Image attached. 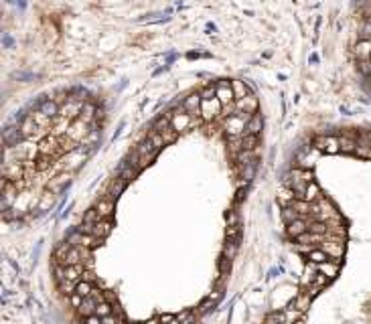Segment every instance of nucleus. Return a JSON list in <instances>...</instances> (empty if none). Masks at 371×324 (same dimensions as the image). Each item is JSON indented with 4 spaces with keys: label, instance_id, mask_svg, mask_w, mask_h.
Here are the masks:
<instances>
[{
    "label": "nucleus",
    "instance_id": "1",
    "mask_svg": "<svg viewBox=\"0 0 371 324\" xmlns=\"http://www.w3.org/2000/svg\"><path fill=\"white\" fill-rule=\"evenodd\" d=\"M134 152H136V156H138V164H140V168H144V166H148L150 162L156 158V154L161 152V148L156 146L150 138H144V140L136 146V150H134Z\"/></svg>",
    "mask_w": 371,
    "mask_h": 324
},
{
    "label": "nucleus",
    "instance_id": "2",
    "mask_svg": "<svg viewBox=\"0 0 371 324\" xmlns=\"http://www.w3.org/2000/svg\"><path fill=\"white\" fill-rule=\"evenodd\" d=\"M252 115L245 113V112H238L227 118L226 122V130H227V136L229 138H235V136H245V128H247V120Z\"/></svg>",
    "mask_w": 371,
    "mask_h": 324
},
{
    "label": "nucleus",
    "instance_id": "3",
    "mask_svg": "<svg viewBox=\"0 0 371 324\" xmlns=\"http://www.w3.org/2000/svg\"><path fill=\"white\" fill-rule=\"evenodd\" d=\"M197 115H191L187 112H173V128L181 134V132H187L191 130L193 126H197Z\"/></svg>",
    "mask_w": 371,
    "mask_h": 324
},
{
    "label": "nucleus",
    "instance_id": "4",
    "mask_svg": "<svg viewBox=\"0 0 371 324\" xmlns=\"http://www.w3.org/2000/svg\"><path fill=\"white\" fill-rule=\"evenodd\" d=\"M221 108H223V103L217 97L203 99L201 101V118H203L205 122H211L213 118H217V115L221 113Z\"/></svg>",
    "mask_w": 371,
    "mask_h": 324
},
{
    "label": "nucleus",
    "instance_id": "5",
    "mask_svg": "<svg viewBox=\"0 0 371 324\" xmlns=\"http://www.w3.org/2000/svg\"><path fill=\"white\" fill-rule=\"evenodd\" d=\"M314 146H317L319 150H323V152H327V154L341 152L339 138H335V136H319L317 140H314Z\"/></svg>",
    "mask_w": 371,
    "mask_h": 324
},
{
    "label": "nucleus",
    "instance_id": "6",
    "mask_svg": "<svg viewBox=\"0 0 371 324\" xmlns=\"http://www.w3.org/2000/svg\"><path fill=\"white\" fill-rule=\"evenodd\" d=\"M87 128H89V124H85L83 120L77 118V120L69 126V128H67V136H69L73 142H83V138L89 134Z\"/></svg>",
    "mask_w": 371,
    "mask_h": 324
},
{
    "label": "nucleus",
    "instance_id": "7",
    "mask_svg": "<svg viewBox=\"0 0 371 324\" xmlns=\"http://www.w3.org/2000/svg\"><path fill=\"white\" fill-rule=\"evenodd\" d=\"M321 249L327 251L331 259H339V258H343V253H345V243H343V239H333V241L323 243Z\"/></svg>",
    "mask_w": 371,
    "mask_h": 324
},
{
    "label": "nucleus",
    "instance_id": "8",
    "mask_svg": "<svg viewBox=\"0 0 371 324\" xmlns=\"http://www.w3.org/2000/svg\"><path fill=\"white\" fill-rule=\"evenodd\" d=\"M2 175L6 180H18L22 177V166L18 164V160H4V166H2Z\"/></svg>",
    "mask_w": 371,
    "mask_h": 324
},
{
    "label": "nucleus",
    "instance_id": "9",
    "mask_svg": "<svg viewBox=\"0 0 371 324\" xmlns=\"http://www.w3.org/2000/svg\"><path fill=\"white\" fill-rule=\"evenodd\" d=\"M201 101H203L201 94H191L183 99V108L191 115H201Z\"/></svg>",
    "mask_w": 371,
    "mask_h": 324
},
{
    "label": "nucleus",
    "instance_id": "10",
    "mask_svg": "<svg viewBox=\"0 0 371 324\" xmlns=\"http://www.w3.org/2000/svg\"><path fill=\"white\" fill-rule=\"evenodd\" d=\"M215 87H217V99L223 103V106H231V101L235 99L231 83H227V81H221V83H217Z\"/></svg>",
    "mask_w": 371,
    "mask_h": 324
},
{
    "label": "nucleus",
    "instance_id": "11",
    "mask_svg": "<svg viewBox=\"0 0 371 324\" xmlns=\"http://www.w3.org/2000/svg\"><path fill=\"white\" fill-rule=\"evenodd\" d=\"M258 106H260V101H258L256 96H245L242 99H238V103H235V108H238V112H245V113H256L258 112Z\"/></svg>",
    "mask_w": 371,
    "mask_h": 324
},
{
    "label": "nucleus",
    "instance_id": "12",
    "mask_svg": "<svg viewBox=\"0 0 371 324\" xmlns=\"http://www.w3.org/2000/svg\"><path fill=\"white\" fill-rule=\"evenodd\" d=\"M81 110H83V103L81 101H75V99H69L63 106V110H61V118H80V113H81Z\"/></svg>",
    "mask_w": 371,
    "mask_h": 324
},
{
    "label": "nucleus",
    "instance_id": "13",
    "mask_svg": "<svg viewBox=\"0 0 371 324\" xmlns=\"http://www.w3.org/2000/svg\"><path fill=\"white\" fill-rule=\"evenodd\" d=\"M264 128V118H262V113H252V118L247 120V128H245V134H252V136H260Z\"/></svg>",
    "mask_w": 371,
    "mask_h": 324
},
{
    "label": "nucleus",
    "instance_id": "14",
    "mask_svg": "<svg viewBox=\"0 0 371 324\" xmlns=\"http://www.w3.org/2000/svg\"><path fill=\"white\" fill-rule=\"evenodd\" d=\"M308 231V223L305 221V219H296V221H292V223H288V235L290 237H294V239H298L300 235H305Z\"/></svg>",
    "mask_w": 371,
    "mask_h": 324
},
{
    "label": "nucleus",
    "instance_id": "15",
    "mask_svg": "<svg viewBox=\"0 0 371 324\" xmlns=\"http://www.w3.org/2000/svg\"><path fill=\"white\" fill-rule=\"evenodd\" d=\"M83 160H85L83 148H80V150H73V152L67 154V156H65V160H63V164H65V168H77V166H80Z\"/></svg>",
    "mask_w": 371,
    "mask_h": 324
},
{
    "label": "nucleus",
    "instance_id": "16",
    "mask_svg": "<svg viewBox=\"0 0 371 324\" xmlns=\"http://www.w3.org/2000/svg\"><path fill=\"white\" fill-rule=\"evenodd\" d=\"M37 130H39V124L35 122V118H32V113L27 115V118H22V122H20V132H22V136L31 138L32 134H37Z\"/></svg>",
    "mask_w": 371,
    "mask_h": 324
},
{
    "label": "nucleus",
    "instance_id": "17",
    "mask_svg": "<svg viewBox=\"0 0 371 324\" xmlns=\"http://www.w3.org/2000/svg\"><path fill=\"white\" fill-rule=\"evenodd\" d=\"M83 275V265H65L63 270V280H69V282H81L80 277ZM61 282V280H59Z\"/></svg>",
    "mask_w": 371,
    "mask_h": 324
},
{
    "label": "nucleus",
    "instance_id": "18",
    "mask_svg": "<svg viewBox=\"0 0 371 324\" xmlns=\"http://www.w3.org/2000/svg\"><path fill=\"white\" fill-rule=\"evenodd\" d=\"M96 209L99 211L102 219H108L112 213H114V209H116V203H114V199H110V196H104V199L96 205Z\"/></svg>",
    "mask_w": 371,
    "mask_h": 324
},
{
    "label": "nucleus",
    "instance_id": "19",
    "mask_svg": "<svg viewBox=\"0 0 371 324\" xmlns=\"http://www.w3.org/2000/svg\"><path fill=\"white\" fill-rule=\"evenodd\" d=\"M327 284H329V277L324 275V274H321V272H319L317 275H314L312 284L306 288V290H308V294H310V296H317V294H319V292H321V290H323V288L327 286Z\"/></svg>",
    "mask_w": 371,
    "mask_h": 324
},
{
    "label": "nucleus",
    "instance_id": "20",
    "mask_svg": "<svg viewBox=\"0 0 371 324\" xmlns=\"http://www.w3.org/2000/svg\"><path fill=\"white\" fill-rule=\"evenodd\" d=\"M317 270L327 275L329 280H333V277H337V274H339V261H331L329 259V261H324V263H319Z\"/></svg>",
    "mask_w": 371,
    "mask_h": 324
},
{
    "label": "nucleus",
    "instance_id": "21",
    "mask_svg": "<svg viewBox=\"0 0 371 324\" xmlns=\"http://www.w3.org/2000/svg\"><path fill=\"white\" fill-rule=\"evenodd\" d=\"M20 128H6L4 130V134H2V138H4V144L6 146H16L20 140H22V138H25V136H22V132H18Z\"/></svg>",
    "mask_w": 371,
    "mask_h": 324
},
{
    "label": "nucleus",
    "instance_id": "22",
    "mask_svg": "<svg viewBox=\"0 0 371 324\" xmlns=\"http://www.w3.org/2000/svg\"><path fill=\"white\" fill-rule=\"evenodd\" d=\"M96 308H97V302H96L92 296H87V298H83V304L77 308V312H80L81 316L87 318V316H94V314H96Z\"/></svg>",
    "mask_w": 371,
    "mask_h": 324
},
{
    "label": "nucleus",
    "instance_id": "23",
    "mask_svg": "<svg viewBox=\"0 0 371 324\" xmlns=\"http://www.w3.org/2000/svg\"><path fill=\"white\" fill-rule=\"evenodd\" d=\"M321 199V189H319V184L317 182H308V187L305 191V196H302V201H306V203H317Z\"/></svg>",
    "mask_w": 371,
    "mask_h": 324
},
{
    "label": "nucleus",
    "instance_id": "24",
    "mask_svg": "<svg viewBox=\"0 0 371 324\" xmlns=\"http://www.w3.org/2000/svg\"><path fill=\"white\" fill-rule=\"evenodd\" d=\"M319 274V270H317V263H310V265H306V270H305V274H302V277H300V286L302 288H308L310 284H312V280H314V275Z\"/></svg>",
    "mask_w": 371,
    "mask_h": 324
},
{
    "label": "nucleus",
    "instance_id": "25",
    "mask_svg": "<svg viewBox=\"0 0 371 324\" xmlns=\"http://www.w3.org/2000/svg\"><path fill=\"white\" fill-rule=\"evenodd\" d=\"M310 294L308 292H302V294H298L296 298H294V302L290 304V308H296V310H300V312H305L308 306H310Z\"/></svg>",
    "mask_w": 371,
    "mask_h": 324
},
{
    "label": "nucleus",
    "instance_id": "26",
    "mask_svg": "<svg viewBox=\"0 0 371 324\" xmlns=\"http://www.w3.org/2000/svg\"><path fill=\"white\" fill-rule=\"evenodd\" d=\"M71 247H73V245H71L69 241H63V243H59V245H57V249H55L53 256H55V259L59 261V265H63V261H65V258H67V253L71 251Z\"/></svg>",
    "mask_w": 371,
    "mask_h": 324
},
{
    "label": "nucleus",
    "instance_id": "27",
    "mask_svg": "<svg viewBox=\"0 0 371 324\" xmlns=\"http://www.w3.org/2000/svg\"><path fill=\"white\" fill-rule=\"evenodd\" d=\"M329 229L331 227H329L327 221H317V219H314V221L308 223V231H310V233H317V235H327Z\"/></svg>",
    "mask_w": 371,
    "mask_h": 324
},
{
    "label": "nucleus",
    "instance_id": "28",
    "mask_svg": "<svg viewBox=\"0 0 371 324\" xmlns=\"http://www.w3.org/2000/svg\"><path fill=\"white\" fill-rule=\"evenodd\" d=\"M39 110H41L43 113H47L49 118H55V115L59 113V106H57V103H55V101H51V99H45V101H41Z\"/></svg>",
    "mask_w": 371,
    "mask_h": 324
},
{
    "label": "nucleus",
    "instance_id": "29",
    "mask_svg": "<svg viewBox=\"0 0 371 324\" xmlns=\"http://www.w3.org/2000/svg\"><path fill=\"white\" fill-rule=\"evenodd\" d=\"M231 89H233V94H235V97H238V99L250 96V89H247V85L243 83V81H240V79L231 81Z\"/></svg>",
    "mask_w": 371,
    "mask_h": 324
},
{
    "label": "nucleus",
    "instance_id": "30",
    "mask_svg": "<svg viewBox=\"0 0 371 324\" xmlns=\"http://www.w3.org/2000/svg\"><path fill=\"white\" fill-rule=\"evenodd\" d=\"M308 259H310V263H324V261H329L331 258H329V253L327 251H323V249H310L308 251Z\"/></svg>",
    "mask_w": 371,
    "mask_h": 324
},
{
    "label": "nucleus",
    "instance_id": "31",
    "mask_svg": "<svg viewBox=\"0 0 371 324\" xmlns=\"http://www.w3.org/2000/svg\"><path fill=\"white\" fill-rule=\"evenodd\" d=\"M126 184H128L126 180H124L122 177H118V178H116L114 182L110 184V199H114V196H116V199H118V194H120V193H122L124 189H126Z\"/></svg>",
    "mask_w": 371,
    "mask_h": 324
},
{
    "label": "nucleus",
    "instance_id": "32",
    "mask_svg": "<svg viewBox=\"0 0 371 324\" xmlns=\"http://www.w3.org/2000/svg\"><path fill=\"white\" fill-rule=\"evenodd\" d=\"M96 118V108L92 106V103H83V110L80 113V120H83L85 124H92Z\"/></svg>",
    "mask_w": 371,
    "mask_h": 324
},
{
    "label": "nucleus",
    "instance_id": "33",
    "mask_svg": "<svg viewBox=\"0 0 371 324\" xmlns=\"http://www.w3.org/2000/svg\"><path fill=\"white\" fill-rule=\"evenodd\" d=\"M339 144H341V152H355V148H357V140L347 138V136L339 138Z\"/></svg>",
    "mask_w": 371,
    "mask_h": 324
},
{
    "label": "nucleus",
    "instance_id": "34",
    "mask_svg": "<svg viewBox=\"0 0 371 324\" xmlns=\"http://www.w3.org/2000/svg\"><path fill=\"white\" fill-rule=\"evenodd\" d=\"M92 284H89L87 280H81V282H77V288H75V294H80V296H83V298H87V296H92Z\"/></svg>",
    "mask_w": 371,
    "mask_h": 324
},
{
    "label": "nucleus",
    "instance_id": "35",
    "mask_svg": "<svg viewBox=\"0 0 371 324\" xmlns=\"http://www.w3.org/2000/svg\"><path fill=\"white\" fill-rule=\"evenodd\" d=\"M302 215L294 209V207H286V209L282 211V219H284V221H286V225L288 223H292V221H296V219H300Z\"/></svg>",
    "mask_w": 371,
    "mask_h": 324
},
{
    "label": "nucleus",
    "instance_id": "36",
    "mask_svg": "<svg viewBox=\"0 0 371 324\" xmlns=\"http://www.w3.org/2000/svg\"><path fill=\"white\" fill-rule=\"evenodd\" d=\"M32 118H35V122L39 124V128H47V126L51 124V118L47 113H43L41 110H37L35 113H32Z\"/></svg>",
    "mask_w": 371,
    "mask_h": 324
},
{
    "label": "nucleus",
    "instance_id": "37",
    "mask_svg": "<svg viewBox=\"0 0 371 324\" xmlns=\"http://www.w3.org/2000/svg\"><path fill=\"white\" fill-rule=\"evenodd\" d=\"M97 221H102V215H99V211L96 209H89L85 215H83V223H97Z\"/></svg>",
    "mask_w": 371,
    "mask_h": 324
},
{
    "label": "nucleus",
    "instance_id": "38",
    "mask_svg": "<svg viewBox=\"0 0 371 324\" xmlns=\"http://www.w3.org/2000/svg\"><path fill=\"white\" fill-rule=\"evenodd\" d=\"M177 318L181 320V324H193L195 318H197V314H195L193 310H185V312H181V314H178Z\"/></svg>",
    "mask_w": 371,
    "mask_h": 324
},
{
    "label": "nucleus",
    "instance_id": "39",
    "mask_svg": "<svg viewBox=\"0 0 371 324\" xmlns=\"http://www.w3.org/2000/svg\"><path fill=\"white\" fill-rule=\"evenodd\" d=\"M256 144H258V136H252V134H245V136H243V140H242L243 150H254Z\"/></svg>",
    "mask_w": 371,
    "mask_h": 324
},
{
    "label": "nucleus",
    "instance_id": "40",
    "mask_svg": "<svg viewBox=\"0 0 371 324\" xmlns=\"http://www.w3.org/2000/svg\"><path fill=\"white\" fill-rule=\"evenodd\" d=\"M235 251H238V241H227V245L223 247V256L229 258V259H233Z\"/></svg>",
    "mask_w": 371,
    "mask_h": 324
},
{
    "label": "nucleus",
    "instance_id": "41",
    "mask_svg": "<svg viewBox=\"0 0 371 324\" xmlns=\"http://www.w3.org/2000/svg\"><path fill=\"white\" fill-rule=\"evenodd\" d=\"M51 205H53V193L49 191V193H45V194H43V199H41V203H39V211L49 209Z\"/></svg>",
    "mask_w": 371,
    "mask_h": 324
},
{
    "label": "nucleus",
    "instance_id": "42",
    "mask_svg": "<svg viewBox=\"0 0 371 324\" xmlns=\"http://www.w3.org/2000/svg\"><path fill=\"white\" fill-rule=\"evenodd\" d=\"M99 138V130H89V134L83 138V142H81V146H94V142Z\"/></svg>",
    "mask_w": 371,
    "mask_h": 324
},
{
    "label": "nucleus",
    "instance_id": "43",
    "mask_svg": "<svg viewBox=\"0 0 371 324\" xmlns=\"http://www.w3.org/2000/svg\"><path fill=\"white\" fill-rule=\"evenodd\" d=\"M96 314L97 316H110L112 314V306L108 304V302H102V304H97V308H96Z\"/></svg>",
    "mask_w": 371,
    "mask_h": 324
},
{
    "label": "nucleus",
    "instance_id": "44",
    "mask_svg": "<svg viewBox=\"0 0 371 324\" xmlns=\"http://www.w3.org/2000/svg\"><path fill=\"white\" fill-rule=\"evenodd\" d=\"M201 97H203V99H213V97H217V87H213V85L205 87L203 91H201Z\"/></svg>",
    "mask_w": 371,
    "mask_h": 324
},
{
    "label": "nucleus",
    "instance_id": "45",
    "mask_svg": "<svg viewBox=\"0 0 371 324\" xmlns=\"http://www.w3.org/2000/svg\"><path fill=\"white\" fill-rule=\"evenodd\" d=\"M357 53H359V57H361V59H367L369 53H371L369 43H361V45H359V47H357Z\"/></svg>",
    "mask_w": 371,
    "mask_h": 324
},
{
    "label": "nucleus",
    "instance_id": "46",
    "mask_svg": "<svg viewBox=\"0 0 371 324\" xmlns=\"http://www.w3.org/2000/svg\"><path fill=\"white\" fill-rule=\"evenodd\" d=\"M359 69H361V73L371 75V61H369V59H363L361 63H359Z\"/></svg>",
    "mask_w": 371,
    "mask_h": 324
},
{
    "label": "nucleus",
    "instance_id": "47",
    "mask_svg": "<svg viewBox=\"0 0 371 324\" xmlns=\"http://www.w3.org/2000/svg\"><path fill=\"white\" fill-rule=\"evenodd\" d=\"M71 304H73L75 308H80V306L83 304V296H80V294H71Z\"/></svg>",
    "mask_w": 371,
    "mask_h": 324
},
{
    "label": "nucleus",
    "instance_id": "48",
    "mask_svg": "<svg viewBox=\"0 0 371 324\" xmlns=\"http://www.w3.org/2000/svg\"><path fill=\"white\" fill-rule=\"evenodd\" d=\"M92 298L96 300L97 304H102V302H106V300H104V294L99 292V290H96V288H94V290H92Z\"/></svg>",
    "mask_w": 371,
    "mask_h": 324
},
{
    "label": "nucleus",
    "instance_id": "49",
    "mask_svg": "<svg viewBox=\"0 0 371 324\" xmlns=\"http://www.w3.org/2000/svg\"><path fill=\"white\" fill-rule=\"evenodd\" d=\"M85 324H104V322H102V316L94 314V316H87V318H85Z\"/></svg>",
    "mask_w": 371,
    "mask_h": 324
},
{
    "label": "nucleus",
    "instance_id": "50",
    "mask_svg": "<svg viewBox=\"0 0 371 324\" xmlns=\"http://www.w3.org/2000/svg\"><path fill=\"white\" fill-rule=\"evenodd\" d=\"M51 150H53V142H49V140H47V142H43V148H41V152H43V154H49Z\"/></svg>",
    "mask_w": 371,
    "mask_h": 324
},
{
    "label": "nucleus",
    "instance_id": "51",
    "mask_svg": "<svg viewBox=\"0 0 371 324\" xmlns=\"http://www.w3.org/2000/svg\"><path fill=\"white\" fill-rule=\"evenodd\" d=\"M102 322H104V324H118V318H116L114 314H110V316H104Z\"/></svg>",
    "mask_w": 371,
    "mask_h": 324
},
{
    "label": "nucleus",
    "instance_id": "52",
    "mask_svg": "<svg viewBox=\"0 0 371 324\" xmlns=\"http://www.w3.org/2000/svg\"><path fill=\"white\" fill-rule=\"evenodd\" d=\"M173 318H175L173 314H162V316H161V322H162V324H168V322H171Z\"/></svg>",
    "mask_w": 371,
    "mask_h": 324
},
{
    "label": "nucleus",
    "instance_id": "53",
    "mask_svg": "<svg viewBox=\"0 0 371 324\" xmlns=\"http://www.w3.org/2000/svg\"><path fill=\"white\" fill-rule=\"evenodd\" d=\"M142 324H162V322H161V318H159V320H148V322H142Z\"/></svg>",
    "mask_w": 371,
    "mask_h": 324
},
{
    "label": "nucleus",
    "instance_id": "54",
    "mask_svg": "<svg viewBox=\"0 0 371 324\" xmlns=\"http://www.w3.org/2000/svg\"><path fill=\"white\" fill-rule=\"evenodd\" d=\"M168 324H181V320H178V318H177V316H175V318H173V320H171V322H168Z\"/></svg>",
    "mask_w": 371,
    "mask_h": 324
}]
</instances>
